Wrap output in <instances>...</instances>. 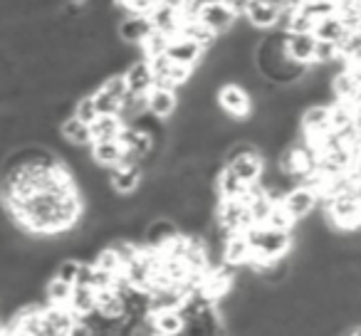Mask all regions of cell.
I'll return each mask as SVG.
<instances>
[{
    "label": "cell",
    "instance_id": "obj_18",
    "mask_svg": "<svg viewBox=\"0 0 361 336\" xmlns=\"http://www.w3.org/2000/svg\"><path fill=\"white\" fill-rule=\"evenodd\" d=\"M252 260V245L245 232H233L223 242V262L233 267H245Z\"/></svg>",
    "mask_w": 361,
    "mask_h": 336
},
{
    "label": "cell",
    "instance_id": "obj_23",
    "mask_svg": "<svg viewBox=\"0 0 361 336\" xmlns=\"http://www.w3.org/2000/svg\"><path fill=\"white\" fill-rule=\"evenodd\" d=\"M178 35H186V37H191V40H196L198 45L203 47V50H208V47H213L218 42V32L211 30V27H208L203 20H198V15L183 18Z\"/></svg>",
    "mask_w": 361,
    "mask_h": 336
},
{
    "label": "cell",
    "instance_id": "obj_2",
    "mask_svg": "<svg viewBox=\"0 0 361 336\" xmlns=\"http://www.w3.org/2000/svg\"><path fill=\"white\" fill-rule=\"evenodd\" d=\"M216 223L226 232V237L233 235V232H247L255 225L245 198H218Z\"/></svg>",
    "mask_w": 361,
    "mask_h": 336
},
{
    "label": "cell",
    "instance_id": "obj_34",
    "mask_svg": "<svg viewBox=\"0 0 361 336\" xmlns=\"http://www.w3.org/2000/svg\"><path fill=\"white\" fill-rule=\"evenodd\" d=\"M295 218L290 216V213L282 208V203L277 201L275 203V208L270 211V216H267V220H265V225H270V228H275V230H285V232H292L295 230Z\"/></svg>",
    "mask_w": 361,
    "mask_h": 336
},
{
    "label": "cell",
    "instance_id": "obj_20",
    "mask_svg": "<svg viewBox=\"0 0 361 336\" xmlns=\"http://www.w3.org/2000/svg\"><path fill=\"white\" fill-rule=\"evenodd\" d=\"M213 188H216L218 198H247L250 196V183L240 181V178L233 173L231 166H223L221 173L213 181Z\"/></svg>",
    "mask_w": 361,
    "mask_h": 336
},
{
    "label": "cell",
    "instance_id": "obj_30",
    "mask_svg": "<svg viewBox=\"0 0 361 336\" xmlns=\"http://www.w3.org/2000/svg\"><path fill=\"white\" fill-rule=\"evenodd\" d=\"M336 15L351 32L361 27V0H336Z\"/></svg>",
    "mask_w": 361,
    "mask_h": 336
},
{
    "label": "cell",
    "instance_id": "obj_15",
    "mask_svg": "<svg viewBox=\"0 0 361 336\" xmlns=\"http://www.w3.org/2000/svg\"><path fill=\"white\" fill-rule=\"evenodd\" d=\"M124 80H126V87H129L131 94H139V97H144L146 92L156 85L154 70H151V62L146 60V57H139V60H134L129 67H126Z\"/></svg>",
    "mask_w": 361,
    "mask_h": 336
},
{
    "label": "cell",
    "instance_id": "obj_40",
    "mask_svg": "<svg viewBox=\"0 0 361 336\" xmlns=\"http://www.w3.org/2000/svg\"><path fill=\"white\" fill-rule=\"evenodd\" d=\"M351 171H354L356 178L361 181V149L356 151V156H354V168H351Z\"/></svg>",
    "mask_w": 361,
    "mask_h": 336
},
{
    "label": "cell",
    "instance_id": "obj_6",
    "mask_svg": "<svg viewBox=\"0 0 361 336\" xmlns=\"http://www.w3.org/2000/svg\"><path fill=\"white\" fill-rule=\"evenodd\" d=\"M317 198H319V193L314 191V188L310 186H292L290 191L282 196V208H285L287 213H290L295 220H302L305 216H310V213H314L317 208Z\"/></svg>",
    "mask_w": 361,
    "mask_h": 336
},
{
    "label": "cell",
    "instance_id": "obj_25",
    "mask_svg": "<svg viewBox=\"0 0 361 336\" xmlns=\"http://www.w3.org/2000/svg\"><path fill=\"white\" fill-rule=\"evenodd\" d=\"M97 309L102 311L109 319H121L126 314V301L124 294L116 292L114 287H106V290H97Z\"/></svg>",
    "mask_w": 361,
    "mask_h": 336
},
{
    "label": "cell",
    "instance_id": "obj_10",
    "mask_svg": "<svg viewBox=\"0 0 361 336\" xmlns=\"http://www.w3.org/2000/svg\"><path fill=\"white\" fill-rule=\"evenodd\" d=\"M106 176H109V186L121 196L139 191L141 181H144V171L136 163H116L111 168H106Z\"/></svg>",
    "mask_w": 361,
    "mask_h": 336
},
{
    "label": "cell",
    "instance_id": "obj_41",
    "mask_svg": "<svg viewBox=\"0 0 361 336\" xmlns=\"http://www.w3.org/2000/svg\"><path fill=\"white\" fill-rule=\"evenodd\" d=\"M80 3H87V0H80Z\"/></svg>",
    "mask_w": 361,
    "mask_h": 336
},
{
    "label": "cell",
    "instance_id": "obj_4",
    "mask_svg": "<svg viewBox=\"0 0 361 336\" xmlns=\"http://www.w3.org/2000/svg\"><path fill=\"white\" fill-rule=\"evenodd\" d=\"M300 131L310 141H317L331 131V104L324 101H312L302 109L300 114Z\"/></svg>",
    "mask_w": 361,
    "mask_h": 336
},
{
    "label": "cell",
    "instance_id": "obj_24",
    "mask_svg": "<svg viewBox=\"0 0 361 336\" xmlns=\"http://www.w3.org/2000/svg\"><path fill=\"white\" fill-rule=\"evenodd\" d=\"M90 151H92V158H94L97 163L104 166V168H111V166L119 163L121 156H124V144H121L119 139H111V141H92Z\"/></svg>",
    "mask_w": 361,
    "mask_h": 336
},
{
    "label": "cell",
    "instance_id": "obj_17",
    "mask_svg": "<svg viewBox=\"0 0 361 336\" xmlns=\"http://www.w3.org/2000/svg\"><path fill=\"white\" fill-rule=\"evenodd\" d=\"M178 223L173 220V218L169 216H156L154 220L146 225V235H144V242L151 247H159V250H164L166 245H169L171 240H173L176 235H178Z\"/></svg>",
    "mask_w": 361,
    "mask_h": 336
},
{
    "label": "cell",
    "instance_id": "obj_9",
    "mask_svg": "<svg viewBox=\"0 0 361 336\" xmlns=\"http://www.w3.org/2000/svg\"><path fill=\"white\" fill-rule=\"evenodd\" d=\"M42 314H45V336H72L80 319L67 304H47Z\"/></svg>",
    "mask_w": 361,
    "mask_h": 336
},
{
    "label": "cell",
    "instance_id": "obj_26",
    "mask_svg": "<svg viewBox=\"0 0 361 336\" xmlns=\"http://www.w3.org/2000/svg\"><path fill=\"white\" fill-rule=\"evenodd\" d=\"M90 126H92V139L94 141H111V139H119L121 129H124L126 124L119 114H99Z\"/></svg>",
    "mask_w": 361,
    "mask_h": 336
},
{
    "label": "cell",
    "instance_id": "obj_28",
    "mask_svg": "<svg viewBox=\"0 0 361 336\" xmlns=\"http://www.w3.org/2000/svg\"><path fill=\"white\" fill-rule=\"evenodd\" d=\"M70 306L77 316H87L90 311L97 309V290L90 285H75V292H72Z\"/></svg>",
    "mask_w": 361,
    "mask_h": 336
},
{
    "label": "cell",
    "instance_id": "obj_38",
    "mask_svg": "<svg viewBox=\"0 0 361 336\" xmlns=\"http://www.w3.org/2000/svg\"><path fill=\"white\" fill-rule=\"evenodd\" d=\"M314 25H317L314 18H310L305 11H297V13H292L287 32H314Z\"/></svg>",
    "mask_w": 361,
    "mask_h": 336
},
{
    "label": "cell",
    "instance_id": "obj_32",
    "mask_svg": "<svg viewBox=\"0 0 361 336\" xmlns=\"http://www.w3.org/2000/svg\"><path fill=\"white\" fill-rule=\"evenodd\" d=\"M169 42H171L169 35H164L161 30H154L144 42H141V55H144L146 60H151V57H159V55H166V47H169Z\"/></svg>",
    "mask_w": 361,
    "mask_h": 336
},
{
    "label": "cell",
    "instance_id": "obj_7",
    "mask_svg": "<svg viewBox=\"0 0 361 336\" xmlns=\"http://www.w3.org/2000/svg\"><path fill=\"white\" fill-rule=\"evenodd\" d=\"M198 20H203L211 30H216L218 35H226L228 30H233L238 15L223 3V0H213V3L198 6Z\"/></svg>",
    "mask_w": 361,
    "mask_h": 336
},
{
    "label": "cell",
    "instance_id": "obj_27",
    "mask_svg": "<svg viewBox=\"0 0 361 336\" xmlns=\"http://www.w3.org/2000/svg\"><path fill=\"white\" fill-rule=\"evenodd\" d=\"M314 35L319 37V40H329V42H336V45H341V42H344L346 37L351 35V30L344 25V20H341V18L334 13V15L317 20Z\"/></svg>",
    "mask_w": 361,
    "mask_h": 336
},
{
    "label": "cell",
    "instance_id": "obj_14",
    "mask_svg": "<svg viewBox=\"0 0 361 336\" xmlns=\"http://www.w3.org/2000/svg\"><path fill=\"white\" fill-rule=\"evenodd\" d=\"M245 20L257 30H275L280 20V6L277 0H252L245 13Z\"/></svg>",
    "mask_w": 361,
    "mask_h": 336
},
{
    "label": "cell",
    "instance_id": "obj_31",
    "mask_svg": "<svg viewBox=\"0 0 361 336\" xmlns=\"http://www.w3.org/2000/svg\"><path fill=\"white\" fill-rule=\"evenodd\" d=\"M92 262H94V267H99V270H104V272H111V275H119V272L124 270V265H121L119 255H116V250L111 247V242L102 245L99 250H97V255L92 257Z\"/></svg>",
    "mask_w": 361,
    "mask_h": 336
},
{
    "label": "cell",
    "instance_id": "obj_33",
    "mask_svg": "<svg viewBox=\"0 0 361 336\" xmlns=\"http://www.w3.org/2000/svg\"><path fill=\"white\" fill-rule=\"evenodd\" d=\"M300 11H305L314 20H322V18H329L336 13V0H302Z\"/></svg>",
    "mask_w": 361,
    "mask_h": 336
},
{
    "label": "cell",
    "instance_id": "obj_11",
    "mask_svg": "<svg viewBox=\"0 0 361 336\" xmlns=\"http://www.w3.org/2000/svg\"><path fill=\"white\" fill-rule=\"evenodd\" d=\"M146 111H151V114L159 116V119L169 121L171 116L178 111V94H176V89L154 85L146 92Z\"/></svg>",
    "mask_w": 361,
    "mask_h": 336
},
{
    "label": "cell",
    "instance_id": "obj_13",
    "mask_svg": "<svg viewBox=\"0 0 361 336\" xmlns=\"http://www.w3.org/2000/svg\"><path fill=\"white\" fill-rule=\"evenodd\" d=\"M116 32H119L121 42H126V45H141V42L154 32V23H151L149 15H136V13H129V15L119 20Z\"/></svg>",
    "mask_w": 361,
    "mask_h": 336
},
{
    "label": "cell",
    "instance_id": "obj_39",
    "mask_svg": "<svg viewBox=\"0 0 361 336\" xmlns=\"http://www.w3.org/2000/svg\"><path fill=\"white\" fill-rule=\"evenodd\" d=\"M223 3H226V6L231 8L238 18H245V13H247V8H250L252 0H223Z\"/></svg>",
    "mask_w": 361,
    "mask_h": 336
},
{
    "label": "cell",
    "instance_id": "obj_21",
    "mask_svg": "<svg viewBox=\"0 0 361 336\" xmlns=\"http://www.w3.org/2000/svg\"><path fill=\"white\" fill-rule=\"evenodd\" d=\"M151 23H154V30H161L164 35L176 37L180 32V23H183V15H180L176 8H169L164 3H156L154 11L149 13Z\"/></svg>",
    "mask_w": 361,
    "mask_h": 336
},
{
    "label": "cell",
    "instance_id": "obj_5",
    "mask_svg": "<svg viewBox=\"0 0 361 336\" xmlns=\"http://www.w3.org/2000/svg\"><path fill=\"white\" fill-rule=\"evenodd\" d=\"M149 62H151V70H154L156 85H161V87H171V89H176V87L186 85L193 75V67L178 65V62H173L169 55L151 57Z\"/></svg>",
    "mask_w": 361,
    "mask_h": 336
},
{
    "label": "cell",
    "instance_id": "obj_19",
    "mask_svg": "<svg viewBox=\"0 0 361 336\" xmlns=\"http://www.w3.org/2000/svg\"><path fill=\"white\" fill-rule=\"evenodd\" d=\"M149 321H151V326H154V334H161V336H178L186 329V316L180 314V309L149 311Z\"/></svg>",
    "mask_w": 361,
    "mask_h": 336
},
{
    "label": "cell",
    "instance_id": "obj_36",
    "mask_svg": "<svg viewBox=\"0 0 361 336\" xmlns=\"http://www.w3.org/2000/svg\"><path fill=\"white\" fill-rule=\"evenodd\" d=\"M72 114L77 116V119H82L85 124H92V121L97 119V106H94V99H92V92L90 94H82L75 99V104H72Z\"/></svg>",
    "mask_w": 361,
    "mask_h": 336
},
{
    "label": "cell",
    "instance_id": "obj_8",
    "mask_svg": "<svg viewBox=\"0 0 361 336\" xmlns=\"http://www.w3.org/2000/svg\"><path fill=\"white\" fill-rule=\"evenodd\" d=\"M226 166H231L233 173H235L240 181L252 186V183L260 181L262 171H265V158H262L260 149H250V151H245V154L233 156L231 161H226Z\"/></svg>",
    "mask_w": 361,
    "mask_h": 336
},
{
    "label": "cell",
    "instance_id": "obj_29",
    "mask_svg": "<svg viewBox=\"0 0 361 336\" xmlns=\"http://www.w3.org/2000/svg\"><path fill=\"white\" fill-rule=\"evenodd\" d=\"M72 292H75V285L72 282H65L62 277L50 275L45 282V299L47 304H70Z\"/></svg>",
    "mask_w": 361,
    "mask_h": 336
},
{
    "label": "cell",
    "instance_id": "obj_1",
    "mask_svg": "<svg viewBox=\"0 0 361 336\" xmlns=\"http://www.w3.org/2000/svg\"><path fill=\"white\" fill-rule=\"evenodd\" d=\"M245 235L252 245V257H285L292 250V232L270 225H252Z\"/></svg>",
    "mask_w": 361,
    "mask_h": 336
},
{
    "label": "cell",
    "instance_id": "obj_16",
    "mask_svg": "<svg viewBox=\"0 0 361 336\" xmlns=\"http://www.w3.org/2000/svg\"><path fill=\"white\" fill-rule=\"evenodd\" d=\"M166 55H169L173 62H178V65L196 67L203 57V47L198 45L196 40H191V37L176 35V37H171L169 47H166Z\"/></svg>",
    "mask_w": 361,
    "mask_h": 336
},
{
    "label": "cell",
    "instance_id": "obj_37",
    "mask_svg": "<svg viewBox=\"0 0 361 336\" xmlns=\"http://www.w3.org/2000/svg\"><path fill=\"white\" fill-rule=\"evenodd\" d=\"M339 55V45L329 40H319L317 37V47H314V62L317 65H331Z\"/></svg>",
    "mask_w": 361,
    "mask_h": 336
},
{
    "label": "cell",
    "instance_id": "obj_35",
    "mask_svg": "<svg viewBox=\"0 0 361 336\" xmlns=\"http://www.w3.org/2000/svg\"><path fill=\"white\" fill-rule=\"evenodd\" d=\"M92 99H94L97 114H119L121 101L116 99V97H111L106 89H102V87H97V89L92 92Z\"/></svg>",
    "mask_w": 361,
    "mask_h": 336
},
{
    "label": "cell",
    "instance_id": "obj_22",
    "mask_svg": "<svg viewBox=\"0 0 361 336\" xmlns=\"http://www.w3.org/2000/svg\"><path fill=\"white\" fill-rule=\"evenodd\" d=\"M60 136L65 144H72V146H92V126L85 124L82 119H77L75 114L65 116L60 121Z\"/></svg>",
    "mask_w": 361,
    "mask_h": 336
},
{
    "label": "cell",
    "instance_id": "obj_3",
    "mask_svg": "<svg viewBox=\"0 0 361 336\" xmlns=\"http://www.w3.org/2000/svg\"><path fill=\"white\" fill-rule=\"evenodd\" d=\"M216 99H218V106H221L228 116L240 119V121L250 119L252 106H255L252 94L240 85V82H226V85H221L216 92Z\"/></svg>",
    "mask_w": 361,
    "mask_h": 336
},
{
    "label": "cell",
    "instance_id": "obj_12",
    "mask_svg": "<svg viewBox=\"0 0 361 336\" xmlns=\"http://www.w3.org/2000/svg\"><path fill=\"white\" fill-rule=\"evenodd\" d=\"M314 47H317L314 32H287L285 35L287 57L300 62V65H314Z\"/></svg>",
    "mask_w": 361,
    "mask_h": 336
}]
</instances>
